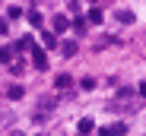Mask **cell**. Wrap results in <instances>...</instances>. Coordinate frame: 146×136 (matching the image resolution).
Listing matches in <instances>:
<instances>
[{"instance_id":"6da1fadb","label":"cell","mask_w":146,"mask_h":136,"mask_svg":"<svg viewBox=\"0 0 146 136\" xmlns=\"http://www.w3.org/2000/svg\"><path fill=\"white\" fill-rule=\"evenodd\" d=\"M32 63H35V70H48V54L41 51V48H35V44H32Z\"/></svg>"},{"instance_id":"7a4b0ae2","label":"cell","mask_w":146,"mask_h":136,"mask_svg":"<svg viewBox=\"0 0 146 136\" xmlns=\"http://www.w3.org/2000/svg\"><path fill=\"white\" fill-rule=\"evenodd\" d=\"M51 26H54V35H60V32L70 26V22H67V16H54V22H51Z\"/></svg>"},{"instance_id":"3957f363","label":"cell","mask_w":146,"mask_h":136,"mask_svg":"<svg viewBox=\"0 0 146 136\" xmlns=\"http://www.w3.org/2000/svg\"><path fill=\"white\" fill-rule=\"evenodd\" d=\"M60 54L64 57H73V54H76V41H64L60 44Z\"/></svg>"},{"instance_id":"277c9868","label":"cell","mask_w":146,"mask_h":136,"mask_svg":"<svg viewBox=\"0 0 146 136\" xmlns=\"http://www.w3.org/2000/svg\"><path fill=\"white\" fill-rule=\"evenodd\" d=\"M22 95H26V92H22V85H10V89H7V98H13V101H19Z\"/></svg>"},{"instance_id":"5b68a950","label":"cell","mask_w":146,"mask_h":136,"mask_svg":"<svg viewBox=\"0 0 146 136\" xmlns=\"http://www.w3.org/2000/svg\"><path fill=\"white\" fill-rule=\"evenodd\" d=\"M70 26H73V32H76V35H83V32H86V19H83V16H76Z\"/></svg>"},{"instance_id":"8992f818","label":"cell","mask_w":146,"mask_h":136,"mask_svg":"<svg viewBox=\"0 0 146 136\" xmlns=\"http://www.w3.org/2000/svg\"><path fill=\"white\" fill-rule=\"evenodd\" d=\"M108 136H127V127L124 124H114V127H108Z\"/></svg>"},{"instance_id":"52a82bcc","label":"cell","mask_w":146,"mask_h":136,"mask_svg":"<svg viewBox=\"0 0 146 136\" xmlns=\"http://www.w3.org/2000/svg\"><path fill=\"white\" fill-rule=\"evenodd\" d=\"M54 85H57V89H70V85H73V79H70V76H57V79H54Z\"/></svg>"},{"instance_id":"ba28073f","label":"cell","mask_w":146,"mask_h":136,"mask_svg":"<svg viewBox=\"0 0 146 136\" xmlns=\"http://www.w3.org/2000/svg\"><path fill=\"white\" fill-rule=\"evenodd\" d=\"M92 127H95L92 117H83V120H80V133H92Z\"/></svg>"},{"instance_id":"9c48e42d","label":"cell","mask_w":146,"mask_h":136,"mask_svg":"<svg viewBox=\"0 0 146 136\" xmlns=\"http://www.w3.org/2000/svg\"><path fill=\"white\" fill-rule=\"evenodd\" d=\"M117 22H133V13L130 10H117Z\"/></svg>"},{"instance_id":"30bf717a","label":"cell","mask_w":146,"mask_h":136,"mask_svg":"<svg viewBox=\"0 0 146 136\" xmlns=\"http://www.w3.org/2000/svg\"><path fill=\"white\" fill-rule=\"evenodd\" d=\"M32 44H35V41H32V38L26 35V38H19V44H16V48H19V51H29V48H32Z\"/></svg>"},{"instance_id":"8fae6325","label":"cell","mask_w":146,"mask_h":136,"mask_svg":"<svg viewBox=\"0 0 146 136\" xmlns=\"http://www.w3.org/2000/svg\"><path fill=\"white\" fill-rule=\"evenodd\" d=\"M86 22H92V26H99V22H102V10H92V13H89V19H86Z\"/></svg>"},{"instance_id":"7c38bea8","label":"cell","mask_w":146,"mask_h":136,"mask_svg":"<svg viewBox=\"0 0 146 136\" xmlns=\"http://www.w3.org/2000/svg\"><path fill=\"white\" fill-rule=\"evenodd\" d=\"M29 22H32V26H41V13L38 10H29Z\"/></svg>"},{"instance_id":"4fadbf2b","label":"cell","mask_w":146,"mask_h":136,"mask_svg":"<svg viewBox=\"0 0 146 136\" xmlns=\"http://www.w3.org/2000/svg\"><path fill=\"white\" fill-rule=\"evenodd\" d=\"M44 44H48V48H54V44H57V35H54V32H44Z\"/></svg>"},{"instance_id":"5bb4252c","label":"cell","mask_w":146,"mask_h":136,"mask_svg":"<svg viewBox=\"0 0 146 136\" xmlns=\"http://www.w3.org/2000/svg\"><path fill=\"white\" fill-rule=\"evenodd\" d=\"M10 57H13L10 48H0V63H10Z\"/></svg>"},{"instance_id":"9a60e30c","label":"cell","mask_w":146,"mask_h":136,"mask_svg":"<svg viewBox=\"0 0 146 136\" xmlns=\"http://www.w3.org/2000/svg\"><path fill=\"white\" fill-rule=\"evenodd\" d=\"M19 16H22L19 7H10V10H7V19H19Z\"/></svg>"},{"instance_id":"2e32d148","label":"cell","mask_w":146,"mask_h":136,"mask_svg":"<svg viewBox=\"0 0 146 136\" xmlns=\"http://www.w3.org/2000/svg\"><path fill=\"white\" fill-rule=\"evenodd\" d=\"M7 32H10V22H7V19H0V35H7Z\"/></svg>"},{"instance_id":"e0dca14e","label":"cell","mask_w":146,"mask_h":136,"mask_svg":"<svg viewBox=\"0 0 146 136\" xmlns=\"http://www.w3.org/2000/svg\"><path fill=\"white\" fill-rule=\"evenodd\" d=\"M140 95H143V98H146V82H143V85H140Z\"/></svg>"},{"instance_id":"ac0fdd59","label":"cell","mask_w":146,"mask_h":136,"mask_svg":"<svg viewBox=\"0 0 146 136\" xmlns=\"http://www.w3.org/2000/svg\"><path fill=\"white\" fill-rule=\"evenodd\" d=\"M16 136H22V133H16Z\"/></svg>"}]
</instances>
